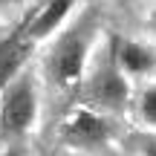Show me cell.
Listing matches in <instances>:
<instances>
[{"label": "cell", "instance_id": "obj_1", "mask_svg": "<svg viewBox=\"0 0 156 156\" xmlns=\"http://www.w3.org/2000/svg\"><path fill=\"white\" fill-rule=\"evenodd\" d=\"M35 119V90L29 81H20L6 93L3 110H0V127L6 133H23Z\"/></svg>", "mask_w": 156, "mask_h": 156}, {"label": "cell", "instance_id": "obj_2", "mask_svg": "<svg viewBox=\"0 0 156 156\" xmlns=\"http://www.w3.org/2000/svg\"><path fill=\"white\" fill-rule=\"evenodd\" d=\"M84 52H87V41L81 35H69L55 52V61H52V69H55L58 81L69 84L81 75V64H84Z\"/></svg>", "mask_w": 156, "mask_h": 156}, {"label": "cell", "instance_id": "obj_3", "mask_svg": "<svg viewBox=\"0 0 156 156\" xmlns=\"http://www.w3.org/2000/svg\"><path fill=\"white\" fill-rule=\"evenodd\" d=\"M29 46H32V38H29L26 29H20L17 35H12L9 41L0 44V87L17 73V67H20L23 61H26Z\"/></svg>", "mask_w": 156, "mask_h": 156}, {"label": "cell", "instance_id": "obj_4", "mask_svg": "<svg viewBox=\"0 0 156 156\" xmlns=\"http://www.w3.org/2000/svg\"><path fill=\"white\" fill-rule=\"evenodd\" d=\"M90 90H93V98L104 107H122L127 98V84L116 69H98Z\"/></svg>", "mask_w": 156, "mask_h": 156}, {"label": "cell", "instance_id": "obj_5", "mask_svg": "<svg viewBox=\"0 0 156 156\" xmlns=\"http://www.w3.org/2000/svg\"><path fill=\"white\" fill-rule=\"evenodd\" d=\"M69 6H73V0H46V6L38 12V17L32 20V26L26 29L29 38H44V35H49L52 29L64 20V15L69 12Z\"/></svg>", "mask_w": 156, "mask_h": 156}, {"label": "cell", "instance_id": "obj_6", "mask_svg": "<svg viewBox=\"0 0 156 156\" xmlns=\"http://www.w3.org/2000/svg\"><path fill=\"white\" fill-rule=\"evenodd\" d=\"M69 139L81 142V145H95V142L107 139V124L93 113H78L69 122Z\"/></svg>", "mask_w": 156, "mask_h": 156}, {"label": "cell", "instance_id": "obj_7", "mask_svg": "<svg viewBox=\"0 0 156 156\" xmlns=\"http://www.w3.org/2000/svg\"><path fill=\"white\" fill-rule=\"evenodd\" d=\"M119 61H122L124 69H130V73H145V69L153 64V58H151V52H147L145 46L124 44L122 49H119Z\"/></svg>", "mask_w": 156, "mask_h": 156}, {"label": "cell", "instance_id": "obj_8", "mask_svg": "<svg viewBox=\"0 0 156 156\" xmlns=\"http://www.w3.org/2000/svg\"><path fill=\"white\" fill-rule=\"evenodd\" d=\"M142 116H145L147 122H156V87L142 95Z\"/></svg>", "mask_w": 156, "mask_h": 156}, {"label": "cell", "instance_id": "obj_9", "mask_svg": "<svg viewBox=\"0 0 156 156\" xmlns=\"http://www.w3.org/2000/svg\"><path fill=\"white\" fill-rule=\"evenodd\" d=\"M145 153H147V156H156V139H153V142H147V145H145Z\"/></svg>", "mask_w": 156, "mask_h": 156}, {"label": "cell", "instance_id": "obj_10", "mask_svg": "<svg viewBox=\"0 0 156 156\" xmlns=\"http://www.w3.org/2000/svg\"><path fill=\"white\" fill-rule=\"evenodd\" d=\"M3 156H20V153H17V151H9V153H3Z\"/></svg>", "mask_w": 156, "mask_h": 156}, {"label": "cell", "instance_id": "obj_11", "mask_svg": "<svg viewBox=\"0 0 156 156\" xmlns=\"http://www.w3.org/2000/svg\"><path fill=\"white\" fill-rule=\"evenodd\" d=\"M153 23H156V17H153Z\"/></svg>", "mask_w": 156, "mask_h": 156}]
</instances>
